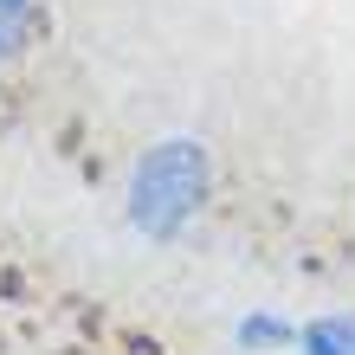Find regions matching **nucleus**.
Returning a JSON list of instances; mask_svg holds the SVG:
<instances>
[{"label":"nucleus","mask_w":355,"mask_h":355,"mask_svg":"<svg viewBox=\"0 0 355 355\" xmlns=\"http://www.w3.org/2000/svg\"><path fill=\"white\" fill-rule=\"evenodd\" d=\"M39 26H46V0H0V71L39 46Z\"/></svg>","instance_id":"3"},{"label":"nucleus","mask_w":355,"mask_h":355,"mask_svg":"<svg viewBox=\"0 0 355 355\" xmlns=\"http://www.w3.org/2000/svg\"><path fill=\"white\" fill-rule=\"evenodd\" d=\"M291 355H355V310H317V317H304Z\"/></svg>","instance_id":"4"},{"label":"nucleus","mask_w":355,"mask_h":355,"mask_svg":"<svg viewBox=\"0 0 355 355\" xmlns=\"http://www.w3.org/2000/svg\"><path fill=\"white\" fill-rule=\"evenodd\" d=\"M233 349L239 355H291L297 349V317H284V310H271V304H252L245 317H233Z\"/></svg>","instance_id":"2"},{"label":"nucleus","mask_w":355,"mask_h":355,"mask_svg":"<svg viewBox=\"0 0 355 355\" xmlns=\"http://www.w3.org/2000/svg\"><path fill=\"white\" fill-rule=\"evenodd\" d=\"M214 187H220L214 142L194 130H162L123 168V226L142 245H181L207 220Z\"/></svg>","instance_id":"1"}]
</instances>
